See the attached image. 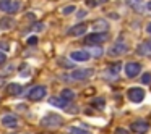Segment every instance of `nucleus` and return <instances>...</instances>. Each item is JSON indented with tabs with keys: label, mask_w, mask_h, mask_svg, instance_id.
I'll list each match as a JSON object with an SVG mask.
<instances>
[{
	"label": "nucleus",
	"mask_w": 151,
	"mask_h": 134,
	"mask_svg": "<svg viewBox=\"0 0 151 134\" xmlns=\"http://www.w3.org/2000/svg\"><path fill=\"white\" fill-rule=\"evenodd\" d=\"M41 124L46 126V128H59L60 124H62V118L55 113H50V115H47V116H44L42 120H41Z\"/></svg>",
	"instance_id": "f257e3e1"
},
{
	"label": "nucleus",
	"mask_w": 151,
	"mask_h": 134,
	"mask_svg": "<svg viewBox=\"0 0 151 134\" xmlns=\"http://www.w3.org/2000/svg\"><path fill=\"white\" fill-rule=\"evenodd\" d=\"M104 40H107V34H104V33L88 34L85 37V44H88V45H98V44H102Z\"/></svg>",
	"instance_id": "f03ea898"
},
{
	"label": "nucleus",
	"mask_w": 151,
	"mask_h": 134,
	"mask_svg": "<svg viewBox=\"0 0 151 134\" xmlns=\"http://www.w3.org/2000/svg\"><path fill=\"white\" fill-rule=\"evenodd\" d=\"M128 52V47H127V44L125 42H122V40H117V42L114 44V45L109 49V55L111 57H119V55H124V53H127Z\"/></svg>",
	"instance_id": "7ed1b4c3"
},
{
	"label": "nucleus",
	"mask_w": 151,
	"mask_h": 134,
	"mask_svg": "<svg viewBox=\"0 0 151 134\" xmlns=\"http://www.w3.org/2000/svg\"><path fill=\"white\" fill-rule=\"evenodd\" d=\"M47 94V89L44 87V86H36V87H33L29 91V94H28V97L31 99V100H41V99H44Z\"/></svg>",
	"instance_id": "20e7f679"
},
{
	"label": "nucleus",
	"mask_w": 151,
	"mask_h": 134,
	"mask_svg": "<svg viewBox=\"0 0 151 134\" xmlns=\"http://www.w3.org/2000/svg\"><path fill=\"white\" fill-rule=\"evenodd\" d=\"M127 95H128V99H130L132 102H141L145 99V91L143 89H140V87H132V89H128V92H127Z\"/></svg>",
	"instance_id": "39448f33"
},
{
	"label": "nucleus",
	"mask_w": 151,
	"mask_h": 134,
	"mask_svg": "<svg viewBox=\"0 0 151 134\" xmlns=\"http://www.w3.org/2000/svg\"><path fill=\"white\" fill-rule=\"evenodd\" d=\"M93 69L91 68H88V69H75V71L72 73V79H76V81H83V79H88V78H91L93 76Z\"/></svg>",
	"instance_id": "423d86ee"
},
{
	"label": "nucleus",
	"mask_w": 151,
	"mask_h": 134,
	"mask_svg": "<svg viewBox=\"0 0 151 134\" xmlns=\"http://www.w3.org/2000/svg\"><path fill=\"white\" fill-rule=\"evenodd\" d=\"M141 71V66L138 63H127L125 65V74L127 78H137Z\"/></svg>",
	"instance_id": "0eeeda50"
},
{
	"label": "nucleus",
	"mask_w": 151,
	"mask_h": 134,
	"mask_svg": "<svg viewBox=\"0 0 151 134\" xmlns=\"http://www.w3.org/2000/svg\"><path fill=\"white\" fill-rule=\"evenodd\" d=\"M86 29H88V26H86L85 23H80V24H76V26L70 28V29H68V34H70V36H73V37L83 36V34H86Z\"/></svg>",
	"instance_id": "6e6552de"
},
{
	"label": "nucleus",
	"mask_w": 151,
	"mask_h": 134,
	"mask_svg": "<svg viewBox=\"0 0 151 134\" xmlns=\"http://www.w3.org/2000/svg\"><path fill=\"white\" fill-rule=\"evenodd\" d=\"M70 58L75 60V62H88L89 60V52H86V50H76V52H72Z\"/></svg>",
	"instance_id": "1a4fd4ad"
},
{
	"label": "nucleus",
	"mask_w": 151,
	"mask_h": 134,
	"mask_svg": "<svg viewBox=\"0 0 151 134\" xmlns=\"http://www.w3.org/2000/svg\"><path fill=\"white\" fill-rule=\"evenodd\" d=\"M132 129H133L135 133H138V134H145V133H148V129H150V124H148L146 121H135V123L132 124Z\"/></svg>",
	"instance_id": "9d476101"
},
{
	"label": "nucleus",
	"mask_w": 151,
	"mask_h": 134,
	"mask_svg": "<svg viewBox=\"0 0 151 134\" xmlns=\"http://www.w3.org/2000/svg\"><path fill=\"white\" fill-rule=\"evenodd\" d=\"M2 124H4L5 128H17L18 126V118L15 116V115H5V116L2 118Z\"/></svg>",
	"instance_id": "9b49d317"
},
{
	"label": "nucleus",
	"mask_w": 151,
	"mask_h": 134,
	"mask_svg": "<svg viewBox=\"0 0 151 134\" xmlns=\"http://www.w3.org/2000/svg\"><path fill=\"white\" fill-rule=\"evenodd\" d=\"M49 104L54 105V107H59V108H67L68 100H65L63 97H52V99H49Z\"/></svg>",
	"instance_id": "f8f14e48"
},
{
	"label": "nucleus",
	"mask_w": 151,
	"mask_h": 134,
	"mask_svg": "<svg viewBox=\"0 0 151 134\" xmlns=\"http://www.w3.org/2000/svg\"><path fill=\"white\" fill-rule=\"evenodd\" d=\"M137 53H138V55H150V53H151V42H150V40H148V42L140 44V45L137 47Z\"/></svg>",
	"instance_id": "ddd939ff"
},
{
	"label": "nucleus",
	"mask_w": 151,
	"mask_h": 134,
	"mask_svg": "<svg viewBox=\"0 0 151 134\" xmlns=\"http://www.w3.org/2000/svg\"><path fill=\"white\" fill-rule=\"evenodd\" d=\"M93 28H94V31H98V33H104L109 28V24H107V21H104V20H98L93 24Z\"/></svg>",
	"instance_id": "4468645a"
},
{
	"label": "nucleus",
	"mask_w": 151,
	"mask_h": 134,
	"mask_svg": "<svg viewBox=\"0 0 151 134\" xmlns=\"http://www.w3.org/2000/svg\"><path fill=\"white\" fill-rule=\"evenodd\" d=\"M21 91H23V87H21L18 82H12V84H8V94L18 95V94H21Z\"/></svg>",
	"instance_id": "2eb2a0df"
},
{
	"label": "nucleus",
	"mask_w": 151,
	"mask_h": 134,
	"mask_svg": "<svg viewBox=\"0 0 151 134\" xmlns=\"http://www.w3.org/2000/svg\"><path fill=\"white\" fill-rule=\"evenodd\" d=\"M60 97H63L65 99V100H73V99H75V92L73 91H70V89H63L62 91V94H60Z\"/></svg>",
	"instance_id": "dca6fc26"
},
{
	"label": "nucleus",
	"mask_w": 151,
	"mask_h": 134,
	"mask_svg": "<svg viewBox=\"0 0 151 134\" xmlns=\"http://www.w3.org/2000/svg\"><path fill=\"white\" fill-rule=\"evenodd\" d=\"M68 133L70 134H89V131L81 129V128H78V126H70L68 128Z\"/></svg>",
	"instance_id": "f3484780"
},
{
	"label": "nucleus",
	"mask_w": 151,
	"mask_h": 134,
	"mask_svg": "<svg viewBox=\"0 0 151 134\" xmlns=\"http://www.w3.org/2000/svg\"><path fill=\"white\" fill-rule=\"evenodd\" d=\"M10 5H12V0H0V11H5L7 13Z\"/></svg>",
	"instance_id": "a211bd4d"
},
{
	"label": "nucleus",
	"mask_w": 151,
	"mask_h": 134,
	"mask_svg": "<svg viewBox=\"0 0 151 134\" xmlns=\"http://www.w3.org/2000/svg\"><path fill=\"white\" fill-rule=\"evenodd\" d=\"M13 20H10V18H5V20H0V28H12L13 26Z\"/></svg>",
	"instance_id": "6ab92c4d"
},
{
	"label": "nucleus",
	"mask_w": 151,
	"mask_h": 134,
	"mask_svg": "<svg viewBox=\"0 0 151 134\" xmlns=\"http://www.w3.org/2000/svg\"><path fill=\"white\" fill-rule=\"evenodd\" d=\"M119 69H120V63H117V65H112V66H111V68H109L106 73H112V76H117Z\"/></svg>",
	"instance_id": "aec40b11"
},
{
	"label": "nucleus",
	"mask_w": 151,
	"mask_h": 134,
	"mask_svg": "<svg viewBox=\"0 0 151 134\" xmlns=\"http://www.w3.org/2000/svg\"><path fill=\"white\" fill-rule=\"evenodd\" d=\"M18 10H20V4H18V2H12V5H10L7 13H17Z\"/></svg>",
	"instance_id": "412c9836"
},
{
	"label": "nucleus",
	"mask_w": 151,
	"mask_h": 134,
	"mask_svg": "<svg viewBox=\"0 0 151 134\" xmlns=\"http://www.w3.org/2000/svg\"><path fill=\"white\" fill-rule=\"evenodd\" d=\"M125 2H127L133 10H140V0H125Z\"/></svg>",
	"instance_id": "4be33fe9"
},
{
	"label": "nucleus",
	"mask_w": 151,
	"mask_h": 134,
	"mask_svg": "<svg viewBox=\"0 0 151 134\" xmlns=\"http://www.w3.org/2000/svg\"><path fill=\"white\" fill-rule=\"evenodd\" d=\"M93 105L98 107V108H104L106 102H104V99H96V100H93Z\"/></svg>",
	"instance_id": "5701e85b"
},
{
	"label": "nucleus",
	"mask_w": 151,
	"mask_h": 134,
	"mask_svg": "<svg viewBox=\"0 0 151 134\" xmlns=\"http://www.w3.org/2000/svg\"><path fill=\"white\" fill-rule=\"evenodd\" d=\"M75 5H68V7H65V8H63V10H62V13L63 15H70V13H73V11H75Z\"/></svg>",
	"instance_id": "b1692460"
},
{
	"label": "nucleus",
	"mask_w": 151,
	"mask_h": 134,
	"mask_svg": "<svg viewBox=\"0 0 151 134\" xmlns=\"http://www.w3.org/2000/svg\"><path fill=\"white\" fill-rule=\"evenodd\" d=\"M59 65H60V66H65V68H72L73 63H72V62H65V58H60V60H59Z\"/></svg>",
	"instance_id": "393cba45"
},
{
	"label": "nucleus",
	"mask_w": 151,
	"mask_h": 134,
	"mask_svg": "<svg viewBox=\"0 0 151 134\" xmlns=\"http://www.w3.org/2000/svg\"><path fill=\"white\" fill-rule=\"evenodd\" d=\"M91 53H93L94 57H101V55H102V49H101V47H94Z\"/></svg>",
	"instance_id": "a878e982"
},
{
	"label": "nucleus",
	"mask_w": 151,
	"mask_h": 134,
	"mask_svg": "<svg viewBox=\"0 0 151 134\" xmlns=\"http://www.w3.org/2000/svg\"><path fill=\"white\" fill-rule=\"evenodd\" d=\"M141 81H143L145 84H151V74H150V73H146V74H143V78H141Z\"/></svg>",
	"instance_id": "bb28decb"
},
{
	"label": "nucleus",
	"mask_w": 151,
	"mask_h": 134,
	"mask_svg": "<svg viewBox=\"0 0 151 134\" xmlns=\"http://www.w3.org/2000/svg\"><path fill=\"white\" fill-rule=\"evenodd\" d=\"M115 134H130V131L125 129V128H117V129H115Z\"/></svg>",
	"instance_id": "cd10ccee"
},
{
	"label": "nucleus",
	"mask_w": 151,
	"mask_h": 134,
	"mask_svg": "<svg viewBox=\"0 0 151 134\" xmlns=\"http://www.w3.org/2000/svg\"><path fill=\"white\" fill-rule=\"evenodd\" d=\"M5 62H7V55H5L4 52H0V66L5 65Z\"/></svg>",
	"instance_id": "c85d7f7f"
},
{
	"label": "nucleus",
	"mask_w": 151,
	"mask_h": 134,
	"mask_svg": "<svg viewBox=\"0 0 151 134\" xmlns=\"http://www.w3.org/2000/svg\"><path fill=\"white\" fill-rule=\"evenodd\" d=\"M28 44H29V45H34V44H37V37H36V36L29 37V39H28Z\"/></svg>",
	"instance_id": "c756f323"
},
{
	"label": "nucleus",
	"mask_w": 151,
	"mask_h": 134,
	"mask_svg": "<svg viewBox=\"0 0 151 134\" xmlns=\"http://www.w3.org/2000/svg\"><path fill=\"white\" fill-rule=\"evenodd\" d=\"M10 71H13V66H8V68L5 69L4 73H2V74H4V76H5V74H10Z\"/></svg>",
	"instance_id": "7c9ffc66"
},
{
	"label": "nucleus",
	"mask_w": 151,
	"mask_h": 134,
	"mask_svg": "<svg viewBox=\"0 0 151 134\" xmlns=\"http://www.w3.org/2000/svg\"><path fill=\"white\" fill-rule=\"evenodd\" d=\"M86 4H88L89 7H94V5H96V0H86Z\"/></svg>",
	"instance_id": "2f4dec72"
},
{
	"label": "nucleus",
	"mask_w": 151,
	"mask_h": 134,
	"mask_svg": "<svg viewBox=\"0 0 151 134\" xmlns=\"http://www.w3.org/2000/svg\"><path fill=\"white\" fill-rule=\"evenodd\" d=\"M146 10L151 11V2H148V4H146Z\"/></svg>",
	"instance_id": "473e14b6"
},
{
	"label": "nucleus",
	"mask_w": 151,
	"mask_h": 134,
	"mask_svg": "<svg viewBox=\"0 0 151 134\" xmlns=\"http://www.w3.org/2000/svg\"><path fill=\"white\" fill-rule=\"evenodd\" d=\"M146 31H148V34H151V23L146 26Z\"/></svg>",
	"instance_id": "72a5a7b5"
},
{
	"label": "nucleus",
	"mask_w": 151,
	"mask_h": 134,
	"mask_svg": "<svg viewBox=\"0 0 151 134\" xmlns=\"http://www.w3.org/2000/svg\"><path fill=\"white\" fill-rule=\"evenodd\" d=\"M34 28H36V29H37V31H39V29H42V28H44V26H42V24H36V26H34Z\"/></svg>",
	"instance_id": "f704fd0d"
}]
</instances>
